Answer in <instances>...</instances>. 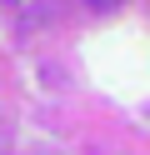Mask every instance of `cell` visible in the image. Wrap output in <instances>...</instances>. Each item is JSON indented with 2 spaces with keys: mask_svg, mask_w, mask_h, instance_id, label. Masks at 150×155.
Listing matches in <instances>:
<instances>
[{
  "mask_svg": "<svg viewBox=\"0 0 150 155\" xmlns=\"http://www.w3.org/2000/svg\"><path fill=\"white\" fill-rule=\"evenodd\" d=\"M90 5H95V10H115L120 0H90Z\"/></svg>",
  "mask_w": 150,
  "mask_h": 155,
  "instance_id": "cell-1",
  "label": "cell"
}]
</instances>
